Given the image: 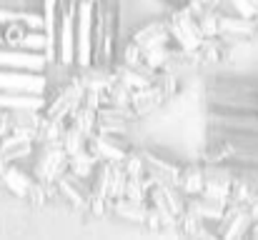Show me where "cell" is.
<instances>
[{
  "instance_id": "1",
  "label": "cell",
  "mask_w": 258,
  "mask_h": 240,
  "mask_svg": "<svg viewBox=\"0 0 258 240\" xmlns=\"http://www.w3.org/2000/svg\"><path fill=\"white\" fill-rule=\"evenodd\" d=\"M30 15L48 95L90 75L110 73L123 48V0H20Z\"/></svg>"
},
{
  "instance_id": "4",
  "label": "cell",
  "mask_w": 258,
  "mask_h": 240,
  "mask_svg": "<svg viewBox=\"0 0 258 240\" xmlns=\"http://www.w3.org/2000/svg\"><path fill=\"white\" fill-rule=\"evenodd\" d=\"M151 3H158V5H163V8L175 10V8H183L185 3H190V0H151Z\"/></svg>"
},
{
  "instance_id": "3",
  "label": "cell",
  "mask_w": 258,
  "mask_h": 240,
  "mask_svg": "<svg viewBox=\"0 0 258 240\" xmlns=\"http://www.w3.org/2000/svg\"><path fill=\"white\" fill-rule=\"evenodd\" d=\"M48 100L35 25L20 0H0V113L38 110Z\"/></svg>"
},
{
  "instance_id": "2",
  "label": "cell",
  "mask_w": 258,
  "mask_h": 240,
  "mask_svg": "<svg viewBox=\"0 0 258 240\" xmlns=\"http://www.w3.org/2000/svg\"><path fill=\"white\" fill-rule=\"evenodd\" d=\"M203 160L233 178L258 183V70L206 78Z\"/></svg>"
}]
</instances>
